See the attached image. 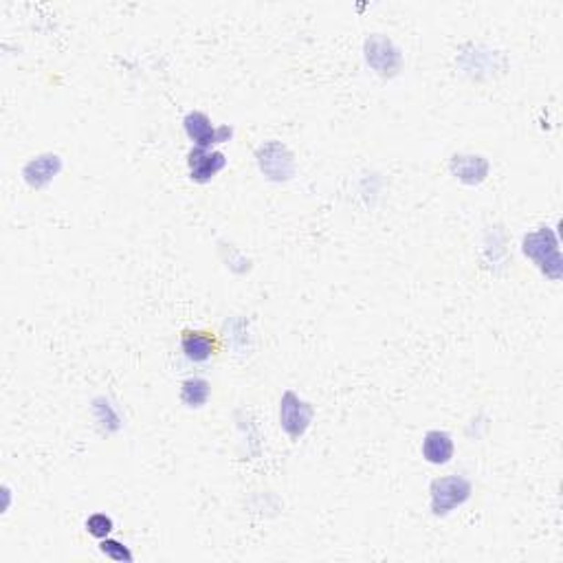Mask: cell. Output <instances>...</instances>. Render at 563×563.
Returning <instances> with one entry per match:
<instances>
[{"instance_id":"cell-1","label":"cell","mask_w":563,"mask_h":563,"mask_svg":"<svg viewBox=\"0 0 563 563\" xmlns=\"http://www.w3.org/2000/svg\"><path fill=\"white\" fill-rule=\"evenodd\" d=\"M524 255L530 257L539 271L550 280H559L561 277V254H559V240L550 227H539L537 232H530L524 235L522 243Z\"/></svg>"},{"instance_id":"cell-2","label":"cell","mask_w":563,"mask_h":563,"mask_svg":"<svg viewBox=\"0 0 563 563\" xmlns=\"http://www.w3.org/2000/svg\"><path fill=\"white\" fill-rule=\"evenodd\" d=\"M474 486L463 475H447V478H438L429 486V497H432V513L436 517H444L455 508L469 502Z\"/></svg>"},{"instance_id":"cell-3","label":"cell","mask_w":563,"mask_h":563,"mask_svg":"<svg viewBox=\"0 0 563 563\" xmlns=\"http://www.w3.org/2000/svg\"><path fill=\"white\" fill-rule=\"evenodd\" d=\"M313 422V407L295 392H284L280 401V427L291 441H299Z\"/></svg>"},{"instance_id":"cell-4","label":"cell","mask_w":563,"mask_h":563,"mask_svg":"<svg viewBox=\"0 0 563 563\" xmlns=\"http://www.w3.org/2000/svg\"><path fill=\"white\" fill-rule=\"evenodd\" d=\"M257 165H260V172L266 176V179L276 181V183H282V181H288L295 172V161L291 150H288L280 141H269L265 146H260L257 150Z\"/></svg>"},{"instance_id":"cell-5","label":"cell","mask_w":563,"mask_h":563,"mask_svg":"<svg viewBox=\"0 0 563 563\" xmlns=\"http://www.w3.org/2000/svg\"><path fill=\"white\" fill-rule=\"evenodd\" d=\"M183 126H185L187 137L194 141V146L205 148V150H212L214 143L229 141V139H232V135H234V130L229 126L214 128L212 121H209V117L201 110L187 112L185 120H183Z\"/></svg>"},{"instance_id":"cell-6","label":"cell","mask_w":563,"mask_h":563,"mask_svg":"<svg viewBox=\"0 0 563 563\" xmlns=\"http://www.w3.org/2000/svg\"><path fill=\"white\" fill-rule=\"evenodd\" d=\"M366 62L381 78H394L401 71V51L383 36H372L366 42Z\"/></svg>"},{"instance_id":"cell-7","label":"cell","mask_w":563,"mask_h":563,"mask_svg":"<svg viewBox=\"0 0 563 563\" xmlns=\"http://www.w3.org/2000/svg\"><path fill=\"white\" fill-rule=\"evenodd\" d=\"M187 165H190V179L194 183H209L218 172L224 170L227 159L223 152L205 148H194L187 154Z\"/></svg>"},{"instance_id":"cell-8","label":"cell","mask_w":563,"mask_h":563,"mask_svg":"<svg viewBox=\"0 0 563 563\" xmlns=\"http://www.w3.org/2000/svg\"><path fill=\"white\" fill-rule=\"evenodd\" d=\"M181 350H183L187 361L205 363L218 352V339L209 330H183Z\"/></svg>"},{"instance_id":"cell-9","label":"cell","mask_w":563,"mask_h":563,"mask_svg":"<svg viewBox=\"0 0 563 563\" xmlns=\"http://www.w3.org/2000/svg\"><path fill=\"white\" fill-rule=\"evenodd\" d=\"M62 170V159L57 154H40V157L31 159L29 163L23 168V176L26 185L34 187V190H42L60 174Z\"/></svg>"},{"instance_id":"cell-10","label":"cell","mask_w":563,"mask_h":563,"mask_svg":"<svg viewBox=\"0 0 563 563\" xmlns=\"http://www.w3.org/2000/svg\"><path fill=\"white\" fill-rule=\"evenodd\" d=\"M452 174L466 185H480L489 174V161L478 154H455L452 159Z\"/></svg>"},{"instance_id":"cell-11","label":"cell","mask_w":563,"mask_h":563,"mask_svg":"<svg viewBox=\"0 0 563 563\" xmlns=\"http://www.w3.org/2000/svg\"><path fill=\"white\" fill-rule=\"evenodd\" d=\"M454 438L441 429H432L422 438V458L429 464H449L454 458Z\"/></svg>"},{"instance_id":"cell-12","label":"cell","mask_w":563,"mask_h":563,"mask_svg":"<svg viewBox=\"0 0 563 563\" xmlns=\"http://www.w3.org/2000/svg\"><path fill=\"white\" fill-rule=\"evenodd\" d=\"M209 394H212V385H209L207 379H187L181 385V401L190 407V410H198L209 401Z\"/></svg>"},{"instance_id":"cell-13","label":"cell","mask_w":563,"mask_h":563,"mask_svg":"<svg viewBox=\"0 0 563 563\" xmlns=\"http://www.w3.org/2000/svg\"><path fill=\"white\" fill-rule=\"evenodd\" d=\"M115 528L112 519L104 513H93L89 519H86V530H89L90 537L95 539H106Z\"/></svg>"},{"instance_id":"cell-14","label":"cell","mask_w":563,"mask_h":563,"mask_svg":"<svg viewBox=\"0 0 563 563\" xmlns=\"http://www.w3.org/2000/svg\"><path fill=\"white\" fill-rule=\"evenodd\" d=\"M99 550H101V555H106L112 561H126V563L135 561L132 552L128 550V546H123L121 541H115V539H109V537L101 539Z\"/></svg>"}]
</instances>
